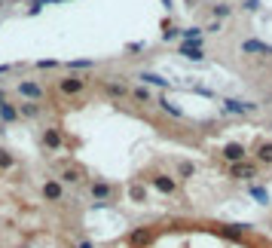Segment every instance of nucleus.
I'll return each instance as SVG.
<instances>
[{"label": "nucleus", "mask_w": 272, "mask_h": 248, "mask_svg": "<svg viewBox=\"0 0 272 248\" xmlns=\"http://www.w3.org/2000/svg\"><path fill=\"white\" fill-rule=\"evenodd\" d=\"M230 12H233L230 3H214V6H211V15H214V18H227Z\"/></svg>", "instance_id": "obj_29"}, {"label": "nucleus", "mask_w": 272, "mask_h": 248, "mask_svg": "<svg viewBox=\"0 0 272 248\" xmlns=\"http://www.w3.org/2000/svg\"><path fill=\"white\" fill-rule=\"evenodd\" d=\"M144 49H147V43H144V40H135V43H129V46H126V52H144Z\"/></svg>", "instance_id": "obj_30"}, {"label": "nucleus", "mask_w": 272, "mask_h": 248, "mask_svg": "<svg viewBox=\"0 0 272 248\" xmlns=\"http://www.w3.org/2000/svg\"><path fill=\"white\" fill-rule=\"evenodd\" d=\"M181 40H184V43H196V46H202V40H205V28H184V31H181Z\"/></svg>", "instance_id": "obj_18"}, {"label": "nucleus", "mask_w": 272, "mask_h": 248, "mask_svg": "<svg viewBox=\"0 0 272 248\" xmlns=\"http://www.w3.org/2000/svg\"><path fill=\"white\" fill-rule=\"evenodd\" d=\"M220 156H224V160H227L230 166H236V163H245V160H251V156H248V147H245V144H239V141H230V144H224Z\"/></svg>", "instance_id": "obj_8"}, {"label": "nucleus", "mask_w": 272, "mask_h": 248, "mask_svg": "<svg viewBox=\"0 0 272 248\" xmlns=\"http://www.w3.org/2000/svg\"><path fill=\"white\" fill-rule=\"evenodd\" d=\"M159 107H162V110H165V114H171V117H175V120H184V117H187V114H184V110H181V107H178V104H171V101H168V98H159Z\"/></svg>", "instance_id": "obj_25"}, {"label": "nucleus", "mask_w": 272, "mask_h": 248, "mask_svg": "<svg viewBox=\"0 0 272 248\" xmlns=\"http://www.w3.org/2000/svg\"><path fill=\"white\" fill-rule=\"evenodd\" d=\"M43 147H46V150H61V147H64V138H61V132H58L55 126L43 129Z\"/></svg>", "instance_id": "obj_13"}, {"label": "nucleus", "mask_w": 272, "mask_h": 248, "mask_svg": "<svg viewBox=\"0 0 272 248\" xmlns=\"http://www.w3.org/2000/svg\"><path fill=\"white\" fill-rule=\"evenodd\" d=\"M187 3H190V6H193V3H196V0H187Z\"/></svg>", "instance_id": "obj_38"}, {"label": "nucleus", "mask_w": 272, "mask_h": 248, "mask_svg": "<svg viewBox=\"0 0 272 248\" xmlns=\"http://www.w3.org/2000/svg\"><path fill=\"white\" fill-rule=\"evenodd\" d=\"M162 3H165V9H171V0H162Z\"/></svg>", "instance_id": "obj_37"}, {"label": "nucleus", "mask_w": 272, "mask_h": 248, "mask_svg": "<svg viewBox=\"0 0 272 248\" xmlns=\"http://www.w3.org/2000/svg\"><path fill=\"white\" fill-rule=\"evenodd\" d=\"M126 242L132 248H150L156 242V230L153 227H132L129 236H126Z\"/></svg>", "instance_id": "obj_3"}, {"label": "nucleus", "mask_w": 272, "mask_h": 248, "mask_svg": "<svg viewBox=\"0 0 272 248\" xmlns=\"http://www.w3.org/2000/svg\"><path fill=\"white\" fill-rule=\"evenodd\" d=\"M248 193H251V196H254L260 206H269V190H266V187H251Z\"/></svg>", "instance_id": "obj_27"}, {"label": "nucleus", "mask_w": 272, "mask_h": 248, "mask_svg": "<svg viewBox=\"0 0 272 248\" xmlns=\"http://www.w3.org/2000/svg\"><path fill=\"white\" fill-rule=\"evenodd\" d=\"M260 163L257 160H245V163H236V166H230L227 169V175L233 178V181H254L257 175H260Z\"/></svg>", "instance_id": "obj_1"}, {"label": "nucleus", "mask_w": 272, "mask_h": 248, "mask_svg": "<svg viewBox=\"0 0 272 248\" xmlns=\"http://www.w3.org/2000/svg\"><path fill=\"white\" fill-rule=\"evenodd\" d=\"M147 181H150V187H153L156 193H162V196H175V193H178V178H171V175H165V172H153Z\"/></svg>", "instance_id": "obj_2"}, {"label": "nucleus", "mask_w": 272, "mask_h": 248, "mask_svg": "<svg viewBox=\"0 0 272 248\" xmlns=\"http://www.w3.org/2000/svg\"><path fill=\"white\" fill-rule=\"evenodd\" d=\"M242 52H260V55H272V43H263V40H245V43H242Z\"/></svg>", "instance_id": "obj_17"}, {"label": "nucleus", "mask_w": 272, "mask_h": 248, "mask_svg": "<svg viewBox=\"0 0 272 248\" xmlns=\"http://www.w3.org/2000/svg\"><path fill=\"white\" fill-rule=\"evenodd\" d=\"M89 178V172L83 169V166H77V163H64L61 169H58V181L61 184H83Z\"/></svg>", "instance_id": "obj_4"}, {"label": "nucleus", "mask_w": 272, "mask_h": 248, "mask_svg": "<svg viewBox=\"0 0 272 248\" xmlns=\"http://www.w3.org/2000/svg\"><path fill=\"white\" fill-rule=\"evenodd\" d=\"M12 67H15V64H0V77H3V74H9Z\"/></svg>", "instance_id": "obj_35"}, {"label": "nucleus", "mask_w": 272, "mask_h": 248, "mask_svg": "<svg viewBox=\"0 0 272 248\" xmlns=\"http://www.w3.org/2000/svg\"><path fill=\"white\" fill-rule=\"evenodd\" d=\"M89 67H95V58H73V61H67V74H80V71H89Z\"/></svg>", "instance_id": "obj_23"}, {"label": "nucleus", "mask_w": 272, "mask_h": 248, "mask_svg": "<svg viewBox=\"0 0 272 248\" xmlns=\"http://www.w3.org/2000/svg\"><path fill=\"white\" fill-rule=\"evenodd\" d=\"M3 101H6V92H3V89H0V104H3Z\"/></svg>", "instance_id": "obj_36"}, {"label": "nucleus", "mask_w": 272, "mask_h": 248, "mask_svg": "<svg viewBox=\"0 0 272 248\" xmlns=\"http://www.w3.org/2000/svg\"><path fill=\"white\" fill-rule=\"evenodd\" d=\"M89 193H92L95 202H110V199L116 196V187H113L110 181H104V178H95V181L89 184Z\"/></svg>", "instance_id": "obj_6"}, {"label": "nucleus", "mask_w": 272, "mask_h": 248, "mask_svg": "<svg viewBox=\"0 0 272 248\" xmlns=\"http://www.w3.org/2000/svg\"><path fill=\"white\" fill-rule=\"evenodd\" d=\"M18 95H21L24 101H43V98H46V89H43L40 83H34V80H21V83H18Z\"/></svg>", "instance_id": "obj_11"}, {"label": "nucleus", "mask_w": 272, "mask_h": 248, "mask_svg": "<svg viewBox=\"0 0 272 248\" xmlns=\"http://www.w3.org/2000/svg\"><path fill=\"white\" fill-rule=\"evenodd\" d=\"M178 55H184L187 61H205V49L196 46V43H181L178 46Z\"/></svg>", "instance_id": "obj_14"}, {"label": "nucleus", "mask_w": 272, "mask_h": 248, "mask_svg": "<svg viewBox=\"0 0 272 248\" xmlns=\"http://www.w3.org/2000/svg\"><path fill=\"white\" fill-rule=\"evenodd\" d=\"M21 114H18V104H9V101H3L0 104V123H15Z\"/></svg>", "instance_id": "obj_20"}, {"label": "nucleus", "mask_w": 272, "mask_h": 248, "mask_svg": "<svg viewBox=\"0 0 272 248\" xmlns=\"http://www.w3.org/2000/svg\"><path fill=\"white\" fill-rule=\"evenodd\" d=\"M0 126H3V123H0Z\"/></svg>", "instance_id": "obj_39"}, {"label": "nucleus", "mask_w": 272, "mask_h": 248, "mask_svg": "<svg viewBox=\"0 0 272 248\" xmlns=\"http://www.w3.org/2000/svg\"><path fill=\"white\" fill-rule=\"evenodd\" d=\"M70 248H95V242L92 239H80V242H73Z\"/></svg>", "instance_id": "obj_34"}, {"label": "nucleus", "mask_w": 272, "mask_h": 248, "mask_svg": "<svg viewBox=\"0 0 272 248\" xmlns=\"http://www.w3.org/2000/svg\"><path fill=\"white\" fill-rule=\"evenodd\" d=\"M245 9H248V12H257V9H260V0H245Z\"/></svg>", "instance_id": "obj_33"}, {"label": "nucleus", "mask_w": 272, "mask_h": 248, "mask_svg": "<svg viewBox=\"0 0 272 248\" xmlns=\"http://www.w3.org/2000/svg\"><path fill=\"white\" fill-rule=\"evenodd\" d=\"M205 31H208V34H217V31H224V21H220V18H214V21H211Z\"/></svg>", "instance_id": "obj_32"}, {"label": "nucleus", "mask_w": 272, "mask_h": 248, "mask_svg": "<svg viewBox=\"0 0 272 248\" xmlns=\"http://www.w3.org/2000/svg\"><path fill=\"white\" fill-rule=\"evenodd\" d=\"M132 98H135L138 104H153V92L147 89V83H141V86H135V89H132Z\"/></svg>", "instance_id": "obj_21"}, {"label": "nucleus", "mask_w": 272, "mask_h": 248, "mask_svg": "<svg viewBox=\"0 0 272 248\" xmlns=\"http://www.w3.org/2000/svg\"><path fill=\"white\" fill-rule=\"evenodd\" d=\"M138 80H144V83H150V86H159V89H168V86H171L165 77H159V74H153V71H141Z\"/></svg>", "instance_id": "obj_19"}, {"label": "nucleus", "mask_w": 272, "mask_h": 248, "mask_svg": "<svg viewBox=\"0 0 272 248\" xmlns=\"http://www.w3.org/2000/svg\"><path fill=\"white\" fill-rule=\"evenodd\" d=\"M40 196H43L46 202H61V199H64V184H61L58 178H46L43 187H40Z\"/></svg>", "instance_id": "obj_9"}, {"label": "nucleus", "mask_w": 272, "mask_h": 248, "mask_svg": "<svg viewBox=\"0 0 272 248\" xmlns=\"http://www.w3.org/2000/svg\"><path fill=\"white\" fill-rule=\"evenodd\" d=\"M15 166V156L6 150V147H0V172H6V169H12Z\"/></svg>", "instance_id": "obj_28"}, {"label": "nucleus", "mask_w": 272, "mask_h": 248, "mask_svg": "<svg viewBox=\"0 0 272 248\" xmlns=\"http://www.w3.org/2000/svg\"><path fill=\"white\" fill-rule=\"evenodd\" d=\"M129 199H132V202H147V187H144L141 181H132V184H129Z\"/></svg>", "instance_id": "obj_22"}, {"label": "nucleus", "mask_w": 272, "mask_h": 248, "mask_svg": "<svg viewBox=\"0 0 272 248\" xmlns=\"http://www.w3.org/2000/svg\"><path fill=\"white\" fill-rule=\"evenodd\" d=\"M18 114H21L24 120H37V117L43 114V104H40V101H21V104H18Z\"/></svg>", "instance_id": "obj_16"}, {"label": "nucleus", "mask_w": 272, "mask_h": 248, "mask_svg": "<svg viewBox=\"0 0 272 248\" xmlns=\"http://www.w3.org/2000/svg\"><path fill=\"white\" fill-rule=\"evenodd\" d=\"M178 37H181V28H175L171 21H165V25H162V40L171 43V40H178Z\"/></svg>", "instance_id": "obj_26"}, {"label": "nucleus", "mask_w": 272, "mask_h": 248, "mask_svg": "<svg viewBox=\"0 0 272 248\" xmlns=\"http://www.w3.org/2000/svg\"><path fill=\"white\" fill-rule=\"evenodd\" d=\"M248 230H251L248 224H220V227H217V233H220L224 239H230V242H242V239L248 236Z\"/></svg>", "instance_id": "obj_12"}, {"label": "nucleus", "mask_w": 272, "mask_h": 248, "mask_svg": "<svg viewBox=\"0 0 272 248\" xmlns=\"http://www.w3.org/2000/svg\"><path fill=\"white\" fill-rule=\"evenodd\" d=\"M86 83H89V80H86L83 74H67V77L58 80V92H61V95H80V92L86 89Z\"/></svg>", "instance_id": "obj_5"}, {"label": "nucleus", "mask_w": 272, "mask_h": 248, "mask_svg": "<svg viewBox=\"0 0 272 248\" xmlns=\"http://www.w3.org/2000/svg\"><path fill=\"white\" fill-rule=\"evenodd\" d=\"M257 110H260V104H254V101L224 98V114H242V117H251V114H257Z\"/></svg>", "instance_id": "obj_7"}, {"label": "nucleus", "mask_w": 272, "mask_h": 248, "mask_svg": "<svg viewBox=\"0 0 272 248\" xmlns=\"http://www.w3.org/2000/svg\"><path fill=\"white\" fill-rule=\"evenodd\" d=\"M254 160H257L260 166H266V169H269V166H272V141H260V144H257Z\"/></svg>", "instance_id": "obj_15"}, {"label": "nucleus", "mask_w": 272, "mask_h": 248, "mask_svg": "<svg viewBox=\"0 0 272 248\" xmlns=\"http://www.w3.org/2000/svg\"><path fill=\"white\" fill-rule=\"evenodd\" d=\"M37 67L40 71H52V67H58V61L55 58H43V61H37Z\"/></svg>", "instance_id": "obj_31"}, {"label": "nucleus", "mask_w": 272, "mask_h": 248, "mask_svg": "<svg viewBox=\"0 0 272 248\" xmlns=\"http://www.w3.org/2000/svg\"><path fill=\"white\" fill-rule=\"evenodd\" d=\"M196 175V166L190 163V160H181L178 163V181H187V178H193Z\"/></svg>", "instance_id": "obj_24"}, {"label": "nucleus", "mask_w": 272, "mask_h": 248, "mask_svg": "<svg viewBox=\"0 0 272 248\" xmlns=\"http://www.w3.org/2000/svg\"><path fill=\"white\" fill-rule=\"evenodd\" d=\"M101 89H104V95H110V98H126V95H132V86H129L122 77L104 80V83H101Z\"/></svg>", "instance_id": "obj_10"}]
</instances>
